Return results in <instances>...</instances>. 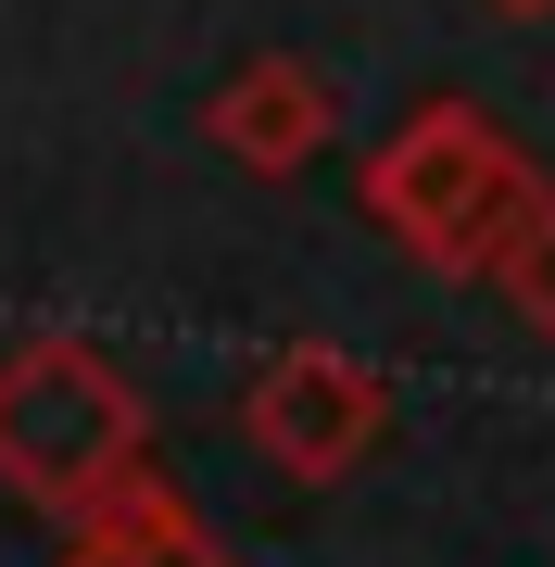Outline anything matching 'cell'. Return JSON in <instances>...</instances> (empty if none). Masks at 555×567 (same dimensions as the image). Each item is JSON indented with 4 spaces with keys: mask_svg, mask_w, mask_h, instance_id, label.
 <instances>
[{
    "mask_svg": "<svg viewBox=\"0 0 555 567\" xmlns=\"http://www.w3.org/2000/svg\"><path fill=\"white\" fill-rule=\"evenodd\" d=\"M531 203H543V164L480 102H430V114H404L367 152V215L430 265V278H493V252L517 240Z\"/></svg>",
    "mask_w": 555,
    "mask_h": 567,
    "instance_id": "cell-1",
    "label": "cell"
},
{
    "mask_svg": "<svg viewBox=\"0 0 555 567\" xmlns=\"http://www.w3.org/2000/svg\"><path fill=\"white\" fill-rule=\"evenodd\" d=\"M140 454H152V416H140V391H126L89 341H25L0 365V480L39 517L76 529L102 492L140 480Z\"/></svg>",
    "mask_w": 555,
    "mask_h": 567,
    "instance_id": "cell-2",
    "label": "cell"
},
{
    "mask_svg": "<svg viewBox=\"0 0 555 567\" xmlns=\"http://www.w3.org/2000/svg\"><path fill=\"white\" fill-rule=\"evenodd\" d=\"M240 429H253V454H266L278 480H353V466L379 454V429H391V391H379V365L341 353V341H278L240 379Z\"/></svg>",
    "mask_w": 555,
    "mask_h": 567,
    "instance_id": "cell-3",
    "label": "cell"
},
{
    "mask_svg": "<svg viewBox=\"0 0 555 567\" xmlns=\"http://www.w3.org/2000/svg\"><path fill=\"white\" fill-rule=\"evenodd\" d=\"M203 126H215V152H227V164H253V177H290V164L329 152L341 102H329V76H316L304 51H253L240 76L203 102Z\"/></svg>",
    "mask_w": 555,
    "mask_h": 567,
    "instance_id": "cell-4",
    "label": "cell"
},
{
    "mask_svg": "<svg viewBox=\"0 0 555 567\" xmlns=\"http://www.w3.org/2000/svg\"><path fill=\"white\" fill-rule=\"evenodd\" d=\"M493 290L517 303V328H543V341H555V177H543V203L517 215V240L493 252Z\"/></svg>",
    "mask_w": 555,
    "mask_h": 567,
    "instance_id": "cell-5",
    "label": "cell"
},
{
    "mask_svg": "<svg viewBox=\"0 0 555 567\" xmlns=\"http://www.w3.org/2000/svg\"><path fill=\"white\" fill-rule=\"evenodd\" d=\"M493 13H505V25H543V13H555V0H493Z\"/></svg>",
    "mask_w": 555,
    "mask_h": 567,
    "instance_id": "cell-6",
    "label": "cell"
},
{
    "mask_svg": "<svg viewBox=\"0 0 555 567\" xmlns=\"http://www.w3.org/2000/svg\"><path fill=\"white\" fill-rule=\"evenodd\" d=\"M189 567H227V555H189Z\"/></svg>",
    "mask_w": 555,
    "mask_h": 567,
    "instance_id": "cell-7",
    "label": "cell"
}]
</instances>
